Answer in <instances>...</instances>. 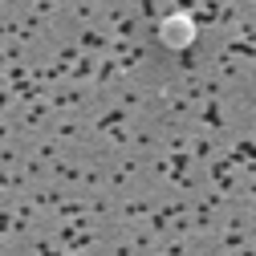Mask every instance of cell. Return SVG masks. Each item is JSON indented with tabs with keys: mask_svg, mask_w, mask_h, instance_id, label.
Returning <instances> with one entry per match:
<instances>
[{
	"mask_svg": "<svg viewBox=\"0 0 256 256\" xmlns=\"http://www.w3.org/2000/svg\"><path fill=\"white\" fill-rule=\"evenodd\" d=\"M158 41H163L167 49H187L191 41H196V20H191L187 12H171L163 24H158Z\"/></svg>",
	"mask_w": 256,
	"mask_h": 256,
	"instance_id": "6da1fadb",
	"label": "cell"
}]
</instances>
